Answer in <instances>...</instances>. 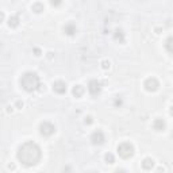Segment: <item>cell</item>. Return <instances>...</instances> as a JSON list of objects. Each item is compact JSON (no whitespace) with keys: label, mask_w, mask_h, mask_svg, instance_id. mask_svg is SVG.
<instances>
[{"label":"cell","mask_w":173,"mask_h":173,"mask_svg":"<svg viewBox=\"0 0 173 173\" xmlns=\"http://www.w3.org/2000/svg\"><path fill=\"white\" fill-rule=\"evenodd\" d=\"M92 122H93L92 117H87V118H85V124H92Z\"/></svg>","instance_id":"cell-19"},{"label":"cell","mask_w":173,"mask_h":173,"mask_svg":"<svg viewBox=\"0 0 173 173\" xmlns=\"http://www.w3.org/2000/svg\"><path fill=\"white\" fill-rule=\"evenodd\" d=\"M20 85L22 88L27 92H34L41 87V80L39 76L35 72H26L20 77Z\"/></svg>","instance_id":"cell-2"},{"label":"cell","mask_w":173,"mask_h":173,"mask_svg":"<svg viewBox=\"0 0 173 173\" xmlns=\"http://www.w3.org/2000/svg\"><path fill=\"white\" fill-rule=\"evenodd\" d=\"M115 173H127V172L123 169H118V170H115Z\"/></svg>","instance_id":"cell-23"},{"label":"cell","mask_w":173,"mask_h":173,"mask_svg":"<svg viewBox=\"0 0 173 173\" xmlns=\"http://www.w3.org/2000/svg\"><path fill=\"white\" fill-rule=\"evenodd\" d=\"M91 141L93 145H103L104 141H106V137H104V133L102 130H96L92 133L91 135Z\"/></svg>","instance_id":"cell-5"},{"label":"cell","mask_w":173,"mask_h":173,"mask_svg":"<svg viewBox=\"0 0 173 173\" xmlns=\"http://www.w3.org/2000/svg\"><path fill=\"white\" fill-rule=\"evenodd\" d=\"M109 66H111V62H109V61H107V60L102 61V68L103 69H109Z\"/></svg>","instance_id":"cell-17"},{"label":"cell","mask_w":173,"mask_h":173,"mask_svg":"<svg viewBox=\"0 0 173 173\" xmlns=\"http://www.w3.org/2000/svg\"><path fill=\"white\" fill-rule=\"evenodd\" d=\"M104 160H106L107 164H114L115 162V157H114V154H111V153H107V154L104 155Z\"/></svg>","instance_id":"cell-16"},{"label":"cell","mask_w":173,"mask_h":173,"mask_svg":"<svg viewBox=\"0 0 173 173\" xmlns=\"http://www.w3.org/2000/svg\"><path fill=\"white\" fill-rule=\"evenodd\" d=\"M56 131V126L50 122H42L39 124V134L43 135V137H50V135L54 134Z\"/></svg>","instance_id":"cell-4"},{"label":"cell","mask_w":173,"mask_h":173,"mask_svg":"<svg viewBox=\"0 0 173 173\" xmlns=\"http://www.w3.org/2000/svg\"><path fill=\"white\" fill-rule=\"evenodd\" d=\"M92 173H95V172H92Z\"/></svg>","instance_id":"cell-26"},{"label":"cell","mask_w":173,"mask_h":173,"mask_svg":"<svg viewBox=\"0 0 173 173\" xmlns=\"http://www.w3.org/2000/svg\"><path fill=\"white\" fill-rule=\"evenodd\" d=\"M114 39L118 41L119 43H123L124 42V32L123 30H120V28H117L115 32H114Z\"/></svg>","instance_id":"cell-10"},{"label":"cell","mask_w":173,"mask_h":173,"mask_svg":"<svg viewBox=\"0 0 173 173\" xmlns=\"http://www.w3.org/2000/svg\"><path fill=\"white\" fill-rule=\"evenodd\" d=\"M19 22H20V19H19L18 15H14V16H11L10 19H8V26L10 27H18L19 26Z\"/></svg>","instance_id":"cell-14"},{"label":"cell","mask_w":173,"mask_h":173,"mask_svg":"<svg viewBox=\"0 0 173 173\" xmlns=\"http://www.w3.org/2000/svg\"><path fill=\"white\" fill-rule=\"evenodd\" d=\"M153 129L157 131H162L164 129H165V122H164L162 119H155L154 122H153Z\"/></svg>","instance_id":"cell-11"},{"label":"cell","mask_w":173,"mask_h":173,"mask_svg":"<svg viewBox=\"0 0 173 173\" xmlns=\"http://www.w3.org/2000/svg\"><path fill=\"white\" fill-rule=\"evenodd\" d=\"M16 157L25 166H34L41 161L42 152H41V148L35 142L27 141L19 146Z\"/></svg>","instance_id":"cell-1"},{"label":"cell","mask_w":173,"mask_h":173,"mask_svg":"<svg viewBox=\"0 0 173 173\" xmlns=\"http://www.w3.org/2000/svg\"><path fill=\"white\" fill-rule=\"evenodd\" d=\"M4 18H6V16H4V12L3 11H0V23L4 20Z\"/></svg>","instance_id":"cell-21"},{"label":"cell","mask_w":173,"mask_h":173,"mask_svg":"<svg viewBox=\"0 0 173 173\" xmlns=\"http://www.w3.org/2000/svg\"><path fill=\"white\" fill-rule=\"evenodd\" d=\"M53 91L56 92V93H58V95H62V93L66 92V84H65L64 81L58 80V81H56L53 84Z\"/></svg>","instance_id":"cell-8"},{"label":"cell","mask_w":173,"mask_h":173,"mask_svg":"<svg viewBox=\"0 0 173 173\" xmlns=\"http://www.w3.org/2000/svg\"><path fill=\"white\" fill-rule=\"evenodd\" d=\"M153 166H154V160L153 158H149L148 157V158H145L143 161H142V168H143V169L150 170Z\"/></svg>","instance_id":"cell-12"},{"label":"cell","mask_w":173,"mask_h":173,"mask_svg":"<svg viewBox=\"0 0 173 173\" xmlns=\"http://www.w3.org/2000/svg\"><path fill=\"white\" fill-rule=\"evenodd\" d=\"M16 106H18V107H23V103H20V102H18V103H16Z\"/></svg>","instance_id":"cell-25"},{"label":"cell","mask_w":173,"mask_h":173,"mask_svg":"<svg viewBox=\"0 0 173 173\" xmlns=\"http://www.w3.org/2000/svg\"><path fill=\"white\" fill-rule=\"evenodd\" d=\"M32 11L37 12V14L42 12V11H43V4L42 3H34V4H32Z\"/></svg>","instance_id":"cell-15"},{"label":"cell","mask_w":173,"mask_h":173,"mask_svg":"<svg viewBox=\"0 0 173 173\" xmlns=\"http://www.w3.org/2000/svg\"><path fill=\"white\" fill-rule=\"evenodd\" d=\"M64 31L66 35H74L76 34V31H77V27H76V25L74 23H66V25L64 26Z\"/></svg>","instance_id":"cell-9"},{"label":"cell","mask_w":173,"mask_h":173,"mask_svg":"<svg viewBox=\"0 0 173 173\" xmlns=\"http://www.w3.org/2000/svg\"><path fill=\"white\" fill-rule=\"evenodd\" d=\"M34 52H35V56H41V50L39 49H34Z\"/></svg>","instance_id":"cell-22"},{"label":"cell","mask_w":173,"mask_h":173,"mask_svg":"<svg viewBox=\"0 0 173 173\" xmlns=\"http://www.w3.org/2000/svg\"><path fill=\"white\" fill-rule=\"evenodd\" d=\"M8 168H10V169H15V165H14V164H10V165H8Z\"/></svg>","instance_id":"cell-24"},{"label":"cell","mask_w":173,"mask_h":173,"mask_svg":"<svg viewBox=\"0 0 173 173\" xmlns=\"http://www.w3.org/2000/svg\"><path fill=\"white\" fill-rule=\"evenodd\" d=\"M72 93H73L74 97H81L84 95V88L81 85H74L73 89H72Z\"/></svg>","instance_id":"cell-13"},{"label":"cell","mask_w":173,"mask_h":173,"mask_svg":"<svg viewBox=\"0 0 173 173\" xmlns=\"http://www.w3.org/2000/svg\"><path fill=\"white\" fill-rule=\"evenodd\" d=\"M170 42H172V37H169V38L166 39V43H165V46H166V50H168L169 53H172V49H170Z\"/></svg>","instance_id":"cell-18"},{"label":"cell","mask_w":173,"mask_h":173,"mask_svg":"<svg viewBox=\"0 0 173 173\" xmlns=\"http://www.w3.org/2000/svg\"><path fill=\"white\" fill-rule=\"evenodd\" d=\"M88 91L92 96H97L102 92V84L97 80H91L88 83Z\"/></svg>","instance_id":"cell-6"},{"label":"cell","mask_w":173,"mask_h":173,"mask_svg":"<svg viewBox=\"0 0 173 173\" xmlns=\"http://www.w3.org/2000/svg\"><path fill=\"white\" fill-rule=\"evenodd\" d=\"M115 106H122V99H119V97H118V99L115 100Z\"/></svg>","instance_id":"cell-20"},{"label":"cell","mask_w":173,"mask_h":173,"mask_svg":"<svg viewBox=\"0 0 173 173\" xmlns=\"http://www.w3.org/2000/svg\"><path fill=\"white\" fill-rule=\"evenodd\" d=\"M118 153L122 158H130L134 154V146L130 142H122L120 145H118Z\"/></svg>","instance_id":"cell-3"},{"label":"cell","mask_w":173,"mask_h":173,"mask_svg":"<svg viewBox=\"0 0 173 173\" xmlns=\"http://www.w3.org/2000/svg\"><path fill=\"white\" fill-rule=\"evenodd\" d=\"M158 87H160V83H158V80L154 77H150L145 81V89L149 92H155L158 89Z\"/></svg>","instance_id":"cell-7"}]
</instances>
